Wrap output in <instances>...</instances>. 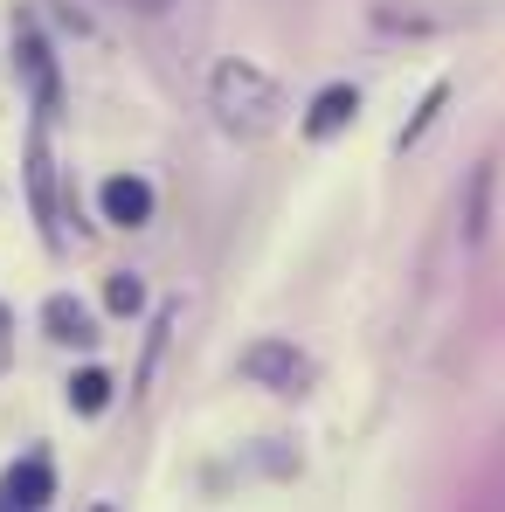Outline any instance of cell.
Returning <instances> with one entry per match:
<instances>
[{"label":"cell","instance_id":"cell-1","mask_svg":"<svg viewBox=\"0 0 505 512\" xmlns=\"http://www.w3.org/2000/svg\"><path fill=\"white\" fill-rule=\"evenodd\" d=\"M215 104H222V118H229L236 132H243V125H250V132H270V125H277V90L263 84L256 70H243V63H229V70L215 77Z\"/></svg>","mask_w":505,"mask_h":512},{"label":"cell","instance_id":"cell-2","mask_svg":"<svg viewBox=\"0 0 505 512\" xmlns=\"http://www.w3.org/2000/svg\"><path fill=\"white\" fill-rule=\"evenodd\" d=\"M49 492H56L49 464H42V457H21V464L0 478V512H42V506H49Z\"/></svg>","mask_w":505,"mask_h":512},{"label":"cell","instance_id":"cell-3","mask_svg":"<svg viewBox=\"0 0 505 512\" xmlns=\"http://www.w3.org/2000/svg\"><path fill=\"white\" fill-rule=\"evenodd\" d=\"M97 201H104V222H118V229H139V222L153 215V187H146L139 173H111Z\"/></svg>","mask_w":505,"mask_h":512},{"label":"cell","instance_id":"cell-4","mask_svg":"<svg viewBox=\"0 0 505 512\" xmlns=\"http://www.w3.org/2000/svg\"><path fill=\"white\" fill-rule=\"evenodd\" d=\"M243 374H256V381H270V388H298L305 381V360L291 353V346H277V340H263L243 353Z\"/></svg>","mask_w":505,"mask_h":512},{"label":"cell","instance_id":"cell-5","mask_svg":"<svg viewBox=\"0 0 505 512\" xmlns=\"http://www.w3.org/2000/svg\"><path fill=\"white\" fill-rule=\"evenodd\" d=\"M353 111H360V90H353V84L319 90V104L305 111V132H312V139H333V132L346 125V118H353Z\"/></svg>","mask_w":505,"mask_h":512},{"label":"cell","instance_id":"cell-6","mask_svg":"<svg viewBox=\"0 0 505 512\" xmlns=\"http://www.w3.org/2000/svg\"><path fill=\"white\" fill-rule=\"evenodd\" d=\"M42 319H49V333H56V340H70V346L97 340V326H90V312L77 305V298H49V312H42Z\"/></svg>","mask_w":505,"mask_h":512},{"label":"cell","instance_id":"cell-7","mask_svg":"<svg viewBox=\"0 0 505 512\" xmlns=\"http://www.w3.org/2000/svg\"><path fill=\"white\" fill-rule=\"evenodd\" d=\"M14 63L35 77V97H42V111H56V70H49V49H42L35 35H21V42H14Z\"/></svg>","mask_w":505,"mask_h":512},{"label":"cell","instance_id":"cell-8","mask_svg":"<svg viewBox=\"0 0 505 512\" xmlns=\"http://www.w3.org/2000/svg\"><path fill=\"white\" fill-rule=\"evenodd\" d=\"M104 402H111V374H104V367H84V374L70 381V409H84V416H97Z\"/></svg>","mask_w":505,"mask_h":512},{"label":"cell","instance_id":"cell-9","mask_svg":"<svg viewBox=\"0 0 505 512\" xmlns=\"http://www.w3.org/2000/svg\"><path fill=\"white\" fill-rule=\"evenodd\" d=\"M139 298H146V284H139L132 270H118V277L104 284V305H111V312H139Z\"/></svg>","mask_w":505,"mask_h":512},{"label":"cell","instance_id":"cell-10","mask_svg":"<svg viewBox=\"0 0 505 512\" xmlns=\"http://www.w3.org/2000/svg\"><path fill=\"white\" fill-rule=\"evenodd\" d=\"M132 7H173V0H132Z\"/></svg>","mask_w":505,"mask_h":512}]
</instances>
